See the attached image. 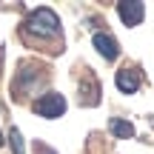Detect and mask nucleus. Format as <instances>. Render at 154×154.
<instances>
[{
	"label": "nucleus",
	"mask_w": 154,
	"mask_h": 154,
	"mask_svg": "<svg viewBox=\"0 0 154 154\" xmlns=\"http://www.w3.org/2000/svg\"><path fill=\"white\" fill-rule=\"evenodd\" d=\"M23 32L32 34V37H37V40H57V37H63L60 17H57V11H51L49 6L34 9L32 14L26 17V23H23Z\"/></svg>",
	"instance_id": "nucleus-1"
},
{
	"label": "nucleus",
	"mask_w": 154,
	"mask_h": 154,
	"mask_svg": "<svg viewBox=\"0 0 154 154\" xmlns=\"http://www.w3.org/2000/svg\"><path fill=\"white\" fill-rule=\"evenodd\" d=\"M66 97L63 94H57V91H46V94H40L37 100H34V114H40V117H46V120H57V117H63L66 114Z\"/></svg>",
	"instance_id": "nucleus-2"
},
{
	"label": "nucleus",
	"mask_w": 154,
	"mask_h": 154,
	"mask_svg": "<svg viewBox=\"0 0 154 154\" xmlns=\"http://www.w3.org/2000/svg\"><path fill=\"white\" fill-rule=\"evenodd\" d=\"M91 43H94L97 54L103 57L106 63H114L117 57H120V43L114 40V34H109V32H94Z\"/></svg>",
	"instance_id": "nucleus-3"
},
{
	"label": "nucleus",
	"mask_w": 154,
	"mask_h": 154,
	"mask_svg": "<svg viewBox=\"0 0 154 154\" xmlns=\"http://www.w3.org/2000/svg\"><path fill=\"white\" fill-rule=\"evenodd\" d=\"M117 14H120V20L126 23L128 29H134V26H140V23H143L146 6L140 3V0H120V3H117Z\"/></svg>",
	"instance_id": "nucleus-4"
},
{
	"label": "nucleus",
	"mask_w": 154,
	"mask_h": 154,
	"mask_svg": "<svg viewBox=\"0 0 154 154\" xmlns=\"http://www.w3.org/2000/svg\"><path fill=\"white\" fill-rule=\"evenodd\" d=\"M114 86L120 88L123 94H134V91H140V86H143V74L137 72V69H120V72L114 74Z\"/></svg>",
	"instance_id": "nucleus-5"
},
{
	"label": "nucleus",
	"mask_w": 154,
	"mask_h": 154,
	"mask_svg": "<svg viewBox=\"0 0 154 154\" xmlns=\"http://www.w3.org/2000/svg\"><path fill=\"white\" fill-rule=\"evenodd\" d=\"M109 131L114 134L117 140H131L134 137V126L128 120H123V117H111L109 120Z\"/></svg>",
	"instance_id": "nucleus-6"
},
{
	"label": "nucleus",
	"mask_w": 154,
	"mask_h": 154,
	"mask_svg": "<svg viewBox=\"0 0 154 154\" xmlns=\"http://www.w3.org/2000/svg\"><path fill=\"white\" fill-rule=\"evenodd\" d=\"M9 146H11V154H26V146H23V134H20V128H14V126L9 128Z\"/></svg>",
	"instance_id": "nucleus-7"
},
{
	"label": "nucleus",
	"mask_w": 154,
	"mask_h": 154,
	"mask_svg": "<svg viewBox=\"0 0 154 154\" xmlns=\"http://www.w3.org/2000/svg\"><path fill=\"white\" fill-rule=\"evenodd\" d=\"M34 154H57V151L49 149V146H43V143H37V146H34Z\"/></svg>",
	"instance_id": "nucleus-8"
},
{
	"label": "nucleus",
	"mask_w": 154,
	"mask_h": 154,
	"mask_svg": "<svg viewBox=\"0 0 154 154\" xmlns=\"http://www.w3.org/2000/svg\"><path fill=\"white\" fill-rule=\"evenodd\" d=\"M0 146H3V131H0Z\"/></svg>",
	"instance_id": "nucleus-9"
}]
</instances>
